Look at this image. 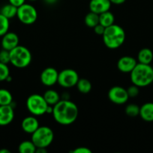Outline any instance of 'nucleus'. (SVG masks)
<instances>
[{"label":"nucleus","instance_id":"f257e3e1","mask_svg":"<svg viewBox=\"0 0 153 153\" xmlns=\"http://www.w3.org/2000/svg\"><path fill=\"white\" fill-rule=\"evenodd\" d=\"M78 108L76 105L68 100H60L53 105L52 116L57 123L62 126H69L77 119Z\"/></svg>","mask_w":153,"mask_h":153},{"label":"nucleus","instance_id":"f03ea898","mask_svg":"<svg viewBox=\"0 0 153 153\" xmlns=\"http://www.w3.org/2000/svg\"><path fill=\"white\" fill-rule=\"evenodd\" d=\"M130 74L132 84L139 88L148 86L153 82V67L150 64L137 63Z\"/></svg>","mask_w":153,"mask_h":153},{"label":"nucleus","instance_id":"7ed1b4c3","mask_svg":"<svg viewBox=\"0 0 153 153\" xmlns=\"http://www.w3.org/2000/svg\"><path fill=\"white\" fill-rule=\"evenodd\" d=\"M125 31L120 25L112 24L105 28L102 37L105 46L110 49L119 48L125 40Z\"/></svg>","mask_w":153,"mask_h":153},{"label":"nucleus","instance_id":"20e7f679","mask_svg":"<svg viewBox=\"0 0 153 153\" xmlns=\"http://www.w3.org/2000/svg\"><path fill=\"white\" fill-rule=\"evenodd\" d=\"M32 61V54L28 48L18 45L10 51V64L16 68H25Z\"/></svg>","mask_w":153,"mask_h":153},{"label":"nucleus","instance_id":"39448f33","mask_svg":"<svg viewBox=\"0 0 153 153\" xmlns=\"http://www.w3.org/2000/svg\"><path fill=\"white\" fill-rule=\"evenodd\" d=\"M54 133L52 128L48 126H39L32 134L31 140L37 148H46L52 143Z\"/></svg>","mask_w":153,"mask_h":153},{"label":"nucleus","instance_id":"423d86ee","mask_svg":"<svg viewBox=\"0 0 153 153\" xmlns=\"http://www.w3.org/2000/svg\"><path fill=\"white\" fill-rule=\"evenodd\" d=\"M48 105L43 96L40 94H32L26 100L27 109L34 116H41L46 114Z\"/></svg>","mask_w":153,"mask_h":153},{"label":"nucleus","instance_id":"0eeeda50","mask_svg":"<svg viewBox=\"0 0 153 153\" xmlns=\"http://www.w3.org/2000/svg\"><path fill=\"white\" fill-rule=\"evenodd\" d=\"M16 17L22 24L32 25L37 20V10L32 4L24 3L23 4L17 7Z\"/></svg>","mask_w":153,"mask_h":153},{"label":"nucleus","instance_id":"6e6552de","mask_svg":"<svg viewBox=\"0 0 153 153\" xmlns=\"http://www.w3.org/2000/svg\"><path fill=\"white\" fill-rule=\"evenodd\" d=\"M79 76L76 71L73 69H64L58 73L57 83L62 88H70L76 86Z\"/></svg>","mask_w":153,"mask_h":153},{"label":"nucleus","instance_id":"1a4fd4ad","mask_svg":"<svg viewBox=\"0 0 153 153\" xmlns=\"http://www.w3.org/2000/svg\"><path fill=\"white\" fill-rule=\"evenodd\" d=\"M108 98L110 101L116 105H123L128 102L129 99L127 89L121 86H114L110 89L108 92Z\"/></svg>","mask_w":153,"mask_h":153},{"label":"nucleus","instance_id":"9d476101","mask_svg":"<svg viewBox=\"0 0 153 153\" xmlns=\"http://www.w3.org/2000/svg\"><path fill=\"white\" fill-rule=\"evenodd\" d=\"M58 72L53 67H46L41 72L40 76V82L44 85L50 87L57 83Z\"/></svg>","mask_w":153,"mask_h":153},{"label":"nucleus","instance_id":"9b49d317","mask_svg":"<svg viewBox=\"0 0 153 153\" xmlns=\"http://www.w3.org/2000/svg\"><path fill=\"white\" fill-rule=\"evenodd\" d=\"M14 118V111L11 105H0V126H5L11 123Z\"/></svg>","mask_w":153,"mask_h":153},{"label":"nucleus","instance_id":"f8f14e48","mask_svg":"<svg viewBox=\"0 0 153 153\" xmlns=\"http://www.w3.org/2000/svg\"><path fill=\"white\" fill-rule=\"evenodd\" d=\"M137 61L133 57L123 56L118 59L117 62V68L122 73H130L134 70Z\"/></svg>","mask_w":153,"mask_h":153},{"label":"nucleus","instance_id":"ddd939ff","mask_svg":"<svg viewBox=\"0 0 153 153\" xmlns=\"http://www.w3.org/2000/svg\"><path fill=\"white\" fill-rule=\"evenodd\" d=\"M1 45L2 49L10 51L19 45V37L17 34L12 31H8L2 36Z\"/></svg>","mask_w":153,"mask_h":153},{"label":"nucleus","instance_id":"4468645a","mask_svg":"<svg viewBox=\"0 0 153 153\" xmlns=\"http://www.w3.org/2000/svg\"><path fill=\"white\" fill-rule=\"evenodd\" d=\"M112 3L110 0H91L88 4L90 11L97 14L110 10Z\"/></svg>","mask_w":153,"mask_h":153},{"label":"nucleus","instance_id":"2eb2a0df","mask_svg":"<svg viewBox=\"0 0 153 153\" xmlns=\"http://www.w3.org/2000/svg\"><path fill=\"white\" fill-rule=\"evenodd\" d=\"M22 131L28 134H32L39 127V123L35 116H28L24 118L21 123Z\"/></svg>","mask_w":153,"mask_h":153},{"label":"nucleus","instance_id":"dca6fc26","mask_svg":"<svg viewBox=\"0 0 153 153\" xmlns=\"http://www.w3.org/2000/svg\"><path fill=\"white\" fill-rule=\"evenodd\" d=\"M141 119L146 122L153 121V102H146L140 107V114Z\"/></svg>","mask_w":153,"mask_h":153},{"label":"nucleus","instance_id":"f3484780","mask_svg":"<svg viewBox=\"0 0 153 153\" xmlns=\"http://www.w3.org/2000/svg\"><path fill=\"white\" fill-rule=\"evenodd\" d=\"M153 60V52L148 48H143L138 52V63L144 64H150Z\"/></svg>","mask_w":153,"mask_h":153},{"label":"nucleus","instance_id":"a211bd4d","mask_svg":"<svg viewBox=\"0 0 153 153\" xmlns=\"http://www.w3.org/2000/svg\"><path fill=\"white\" fill-rule=\"evenodd\" d=\"M43 97L44 98L45 101L46 102V103L49 105L53 106L60 100V96L58 94V92L52 89L47 90L46 91H45Z\"/></svg>","mask_w":153,"mask_h":153},{"label":"nucleus","instance_id":"6ab92c4d","mask_svg":"<svg viewBox=\"0 0 153 153\" xmlns=\"http://www.w3.org/2000/svg\"><path fill=\"white\" fill-rule=\"evenodd\" d=\"M114 21H115V17L113 13H111L110 10L99 14V23L105 28L114 24Z\"/></svg>","mask_w":153,"mask_h":153},{"label":"nucleus","instance_id":"aec40b11","mask_svg":"<svg viewBox=\"0 0 153 153\" xmlns=\"http://www.w3.org/2000/svg\"><path fill=\"white\" fill-rule=\"evenodd\" d=\"M16 13H17V7L10 3L3 5L0 9V13L9 19L16 16Z\"/></svg>","mask_w":153,"mask_h":153},{"label":"nucleus","instance_id":"412c9836","mask_svg":"<svg viewBox=\"0 0 153 153\" xmlns=\"http://www.w3.org/2000/svg\"><path fill=\"white\" fill-rule=\"evenodd\" d=\"M36 146L32 140H24L21 142L18 147V150L20 153H34Z\"/></svg>","mask_w":153,"mask_h":153},{"label":"nucleus","instance_id":"4be33fe9","mask_svg":"<svg viewBox=\"0 0 153 153\" xmlns=\"http://www.w3.org/2000/svg\"><path fill=\"white\" fill-rule=\"evenodd\" d=\"M76 86L79 92L83 94H88L92 90L91 82L86 79H79Z\"/></svg>","mask_w":153,"mask_h":153},{"label":"nucleus","instance_id":"5701e85b","mask_svg":"<svg viewBox=\"0 0 153 153\" xmlns=\"http://www.w3.org/2000/svg\"><path fill=\"white\" fill-rule=\"evenodd\" d=\"M13 102V97L9 91L6 89H0V105H11Z\"/></svg>","mask_w":153,"mask_h":153},{"label":"nucleus","instance_id":"b1692460","mask_svg":"<svg viewBox=\"0 0 153 153\" xmlns=\"http://www.w3.org/2000/svg\"><path fill=\"white\" fill-rule=\"evenodd\" d=\"M85 24L89 28H94L99 23V14L90 11L85 16Z\"/></svg>","mask_w":153,"mask_h":153},{"label":"nucleus","instance_id":"393cba45","mask_svg":"<svg viewBox=\"0 0 153 153\" xmlns=\"http://www.w3.org/2000/svg\"><path fill=\"white\" fill-rule=\"evenodd\" d=\"M9 27H10L9 19L0 13V37H2L8 31Z\"/></svg>","mask_w":153,"mask_h":153},{"label":"nucleus","instance_id":"a878e982","mask_svg":"<svg viewBox=\"0 0 153 153\" xmlns=\"http://www.w3.org/2000/svg\"><path fill=\"white\" fill-rule=\"evenodd\" d=\"M125 114L130 117H135L136 116H139L140 114V107L136 104H129L125 108Z\"/></svg>","mask_w":153,"mask_h":153},{"label":"nucleus","instance_id":"bb28decb","mask_svg":"<svg viewBox=\"0 0 153 153\" xmlns=\"http://www.w3.org/2000/svg\"><path fill=\"white\" fill-rule=\"evenodd\" d=\"M9 76H10V70L8 64L0 62V82L6 81Z\"/></svg>","mask_w":153,"mask_h":153},{"label":"nucleus","instance_id":"cd10ccee","mask_svg":"<svg viewBox=\"0 0 153 153\" xmlns=\"http://www.w3.org/2000/svg\"><path fill=\"white\" fill-rule=\"evenodd\" d=\"M0 62L3 64H10V51L2 49L0 51Z\"/></svg>","mask_w":153,"mask_h":153},{"label":"nucleus","instance_id":"c85d7f7f","mask_svg":"<svg viewBox=\"0 0 153 153\" xmlns=\"http://www.w3.org/2000/svg\"><path fill=\"white\" fill-rule=\"evenodd\" d=\"M128 94L129 98L131 97V98H134V97H136V96H138L140 93L139 87H137L135 85H132L131 86L129 87L127 89Z\"/></svg>","mask_w":153,"mask_h":153},{"label":"nucleus","instance_id":"c756f323","mask_svg":"<svg viewBox=\"0 0 153 153\" xmlns=\"http://www.w3.org/2000/svg\"><path fill=\"white\" fill-rule=\"evenodd\" d=\"M93 28H94V33H95L96 34H98V35L102 36L105 31V27L103 26L102 25H100V23H98L97 25H95Z\"/></svg>","mask_w":153,"mask_h":153},{"label":"nucleus","instance_id":"7c9ffc66","mask_svg":"<svg viewBox=\"0 0 153 153\" xmlns=\"http://www.w3.org/2000/svg\"><path fill=\"white\" fill-rule=\"evenodd\" d=\"M70 152L73 153H92L91 149H89L87 147H77L74 149V150L70 151Z\"/></svg>","mask_w":153,"mask_h":153},{"label":"nucleus","instance_id":"2f4dec72","mask_svg":"<svg viewBox=\"0 0 153 153\" xmlns=\"http://www.w3.org/2000/svg\"><path fill=\"white\" fill-rule=\"evenodd\" d=\"M8 3L18 7L26 3V0H8Z\"/></svg>","mask_w":153,"mask_h":153},{"label":"nucleus","instance_id":"473e14b6","mask_svg":"<svg viewBox=\"0 0 153 153\" xmlns=\"http://www.w3.org/2000/svg\"><path fill=\"white\" fill-rule=\"evenodd\" d=\"M110 2L112 3V4H123V3L125 2L126 0H110Z\"/></svg>","mask_w":153,"mask_h":153},{"label":"nucleus","instance_id":"72a5a7b5","mask_svg":"<svg viewBox=\"0 0 153 153\" xmlns=\"http://www.w3.org/2000/svg\"><path fill=\"white\" fill-rule=\"evenodd\" d=\"M36 153H46L47 152L46 148H36Z\"/></svg>","mask_w":153,"mask_h":153},{"label":"nucleus","instance_id":"f704fd0d","mask_svg":"<svg viewBox=\"0 0 153 153\" xmlns=\"http://www.w3.org/2000/svg\"><path fill=\"white\" fill-rule=\"evenodd\" d=\"M44 1L47 4H56L58 1V0H44Z\"/></svg>","mask_w":153,"mask_h":153},{"label":"nucleus","instance_id":"c9c22d12","mask_svg":"<svg viewBox=\"0 0 153 153\" xmlns=\"http://www.w3.org/2000/svg\"><path fill=\"white\" fill-rule=\"evenodd\" d=\"M0 153H10V152L7 149H0Z\"/></svg>","mask_w":153,"mask_h":153},{"label":"nucleus","instance_id":"e433bc0d","mask_svg":"<svg viewBox=\"0 0 153 153\" xmlns=\"http://www.w3.org/2000/svg\"><path fill=\"white\" fill-rule=\"evenodd\" d=\"M28 1H37V0H28Z\"/></svg>","mask_w":153,"mask_h":153}]
</instances>
